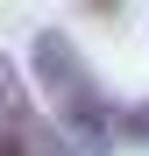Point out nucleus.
Returning <instances> with one entry per match:
<instances>
[{
	"label": "nucleus",
	"instance_id": "nucleus-1",
	"mask_svg": "<svg viewBox=\"0 0 149 156\" xmlns=\"http://www.w3.org/2000/svg\"><path fill=\"white\" fill-rule=\"evenodd\" d=\"M29 71H36V85H43V114H57V128H64V142H71V149H107V142H114L121 114L107 107L99 78L85 71V57L71 50L64 29H43V36H36Z\"/></svg>",
	"mask_w": 149,
	"mask_h": 156
},
{
	"label": "nucleus",
	"instance_id": "nucleus-2",
	"mask_svg": "<svg viewBox=\"0 0 149 156\" xmlns=\"http://www.w3.org/2000/svg\"><path fill=\"white\" fill-rule=\"evenodd\" d=\"M114 135H121V142H135V149H149V99L121 114V128H114Z\"/></svg>",
	"mask_w": 149,
	"mask_h": 156
}]
</instances>
